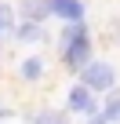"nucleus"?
I'll use <instances>...</instances> for the list:
<instances>
[{
  "instance_id": "7ed1b4c3",
  "label": "nucleus",
  "mask_w": 120,
  "mask_h": 124,
  "mask_svg": "<svg viewBox=\"0 0 120 124\" xmlns=\"http://www.w3.org/2000/svg\"><path fill=\"white\" fill-rule=\"evenodd\" d=\"M47 15H58L66 22H84V4L80 0H47Z\"/></svg>"
},
{
  "instance_id": "6e6552de",
  "label": "nucleus",
  "mask_w": 120,
  "mask_h": 124,
  "mask_svg": "<svg viewBox=\"0 0 120 124\" xmlns=\"http://www.w3.org/2000/svg\"><path fill=\"white\" fill-rule=\"evenodd\" d=\"M18 73H22L26 80H40V73H44V62L33 55V58H26V62H22V70H18Z\"/></svg>"
},
{
  "instance_id": "9b49d317",
  "label": "nucleus",
  "mask_w": 120,
  "mask_h": 124,
  "mask_svg": "<svg viewBox=\"0 0 120 124\" xmlns=\"http://www.w3.org/2000/svg\"><path fill=\"white\" fill-rule=\"evenodd\" d=\"M91 124H109V120H106V117H98V113H95V117H91Z\"/></svg>"
},
{
  "instance_id": "0eeeda50",
  "label": "nucleus",
  "mask_w": 120,
  "mask_h": 124,
  "mask_svg": "<svg viewBox=\"0 0 120 124\" xmlns=\"http://www.w3.org/2000/svg\"><path fill=\"white\" fill-rule=\"evenodd\" d=\"M29 124H69V117H66L62 109H44V113H36Z\"/></svg>"
},
{
  "instance_id": "9d476101",
  "label": "nucleus",
  "mask_w": 120,
  "mask_h": 124,
  "mask_svg": "<svg viewBox=\"0 0 120 124\" xmlns=\"http://www.w3.org/2000/svg\"><path fill=\"white\" fill-rule=\"evenodd\" d=\"M15 29V8L11 4H0V33Z\"/></svg>"
},
{
  "instance_id": "20e7f679",
  "label": "nucleus",
  "mask_w": 120,
  "mask_h": 124,
  "mask_svg": "<svg viewBox=\"0 0 120 124\" xmlns=\"http://www.w3.org/2000/svg\"><path fill=\"white\" fill-rule=\"evenodd\" d=\"M66 102H69V109H73V113H95V99H91V91H87L84 84H73Z\"/></svg>"
},
{
  "instance_id": "f03ea898",
  "label": "nucleus",
  "mask_w": 120,
  "mask_h": 124,
  "mask_svg": "<svg viewBox=\"0 0 120 124\" xmlns=\"http://www.w3.org/2000/svg\"><path fill=\"white\" fill-rule=\"evenodd\" d=\"M80 84H84L87 91H113L116 70L109 66V62H87V66L80 70Z\"/></svg>"
},
{
  "instance_id": "423d86ee",
  "label": "nucleus",
  "mask_w": 120,
  "mask_h": 124,
  "mask_svg": "<svg viewBox=\"0 0 120 124\" xmlns=\"http://www.w3.org/2000/svg\"><path fill=\"white\" fill-rule=\"evenodd\" d=\"M15 40H44V26L40 22H22L15 29Z\"/></svg>"
},
{
  "instance_id": "1a4fd4ad",
  "label": "nucleus",
  "mask_w": 120,
  "mask_h": 124,
  "mask_svg": "<svg viewBox=\"0 0 120 124\" xmlns=\"http://www.w3.org/2000/svg\"><path fill=\"white\" fill-rule=\"evenodd\" d=\"M102 117H106L109 124H120V91H113V95H109V102H106Z\"/></svg>"
},
{
  "instance_id": "39448f33",
  "label": "nucleus",
  "mask_w": 120,
  "mask_h": 124,
  "mask_svg": "<svg viewBox=\"0 0 120 124\" xmlns=\"http://www.w3.org/2000/svg\"><path fill=\"white\" fill-rule=\"evenodd\" d=\"M22 15H26V22L44 18L47 15V0H22Z\"/></svg>"
},
{
  "instance_id": "f257e3e1",
  "label": "nucleus",
  "mask_w": 120,
  "mask_h": 124,
  "mask_svg": "<svg viewBox=\"0 0 120 124\" xmlns=\"http://www.w3.org/2000/svg\"><path fill=\"white\" fill-rule=\"evenodd\" d=\"M62 62L69 70H84L91 62V44H87V26L84 22H69L66 33H62Z\"/></svg>"
}]
</instances>
